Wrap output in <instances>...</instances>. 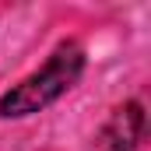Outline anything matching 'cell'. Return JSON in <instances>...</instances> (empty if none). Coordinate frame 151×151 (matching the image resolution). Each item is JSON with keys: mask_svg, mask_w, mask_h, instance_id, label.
I'll return each mask as SVG.
<instances>
[{"mask_svg": "<svg viewBox=\"0 0 151 151\" xmlns=\"http://www.w3.org/2000/svg\"><path fill=\"white\" fill-rule=\"evenodd\" d=\"M84 46L67 39L53 49V56L46 60V67L28 74L21 84H14L11 91L0 95V116L4 119H25L32 113H42L46 106H53L56 99H63L70 88H74L81 74H84Z\"/></svg>", "mask_w": 151, "mask_h": 151, "instance_id": "obj_1", "label": "cell"}, {"mask_svg": "<svg viewBox=\"0 0 151 151\" xmlns=\"http://www.w3.org/2000/svg\"><path fill=\"white\" fill-rule=\"evenodd\" d=\"M144 137H148L144 106L137 99H130L113 109V116L106 119V127L99 134V144H102V151H141Z\"/></svg>", "mask_w": 151, "mask_h": 151, "instance_id": "obj_2", "label": "cell"}]
</instances>
